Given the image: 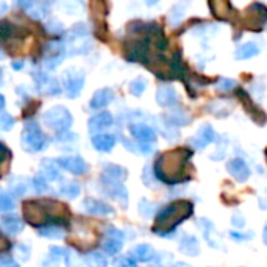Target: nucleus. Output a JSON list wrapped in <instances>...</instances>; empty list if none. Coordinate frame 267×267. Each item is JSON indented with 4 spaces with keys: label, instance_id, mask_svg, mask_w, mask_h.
I'll use <instances>...</instances> for the list:
<instances>
[{
    "label": "nucleus",
    "instance_id": "nucleus-1",
    "mask_svg": "<svg viewBox=\"0 0 267 267\" xmlns=\"http://www.w3.org/2000/svg\"><path fill=\"white\" fill-rule=\"evenodd\" d=\"M191 158V150L186 149H178L175 152H169L166 155H162L156 164H155V175L169 184H175L183 181L184 178V168H186V162Z\"/></svg>",
    "mask_w": 267,
    "mask_h": 267
},
{
    "label": "nucleus",
    "instance_id": "nucleus-2",
    "mask_svg": "<svg viewBox=\"0 0 267 267\" xmlns=\"http://www.w3.org/2000/svg\"><path fill=\"white\" fill-rule=\"evenodd\" d=\"M192 213V203L189 202H174L168 207H164L162 210H159V213L155 217V227L153 231L166 236L169 231H172L180 222H183L184 219H188Z\"/></svg>",
    "mask_w": 267,
    "mask_h": 267
},
{
    "label": "nucleus",
    "instance_id": "nucleus-3",
    "mask_svg": "<svg viewBox=\"0 0 267 267\" xmlns=\"http://www.w3.org/2000/svg\"><path fill=\"white\" fill-rule=\"evenodd\" d=\"M44 124L59 133L68 131L72 125V114L64 107H53L44 114Z\"/></svg>",
    "mask_w": 267,
    "mask_h": 267
},
{
    "label": "nucleus",
    "instance_id": "nucleus-4",
    "mask_svg": "<svg viewBox=\"0 0 267 267\" xmlns=\"http://www.w3.org/2000/svg\"><path fill=\"white\" fill-rule=\"evenodd\" d=\"M46 144H47V139L38 124L30 122V124L25 125L22 131V146L27 152H31V153L41 152L46 147Z\"/></svg>",
    "mask_w": 267,
    "mask_h": 267
},
{
    "label": "nucleus",
    "instance_id": "nucleus-5",
    "mask_svg": "<svg viewBox=\"0 0 267 267\" xmlns=\"http://www.w3.org/2000/svg\"><path fill=\"white\" fill-rule=\"evenodd\" d=\"M63 81H64V88H66V94L71 98H75L80 95L81 89H83L85 85V74L77 69H68L63 75Z\"/></svg>",
    "mask_w": 267,
    "mask_h": 267
},
{
    "label": "nucleus",
    "instance_id": "nucleus-6",
    "mask_svg": "<svg viewBox=\"0 0 267 267\" xmlns=\"http://www.w3.org/2000/svg\"><path fill=\"white\" fill-rule=\"evenodd\" d=\"M216 139V131L210 124H205L198 128V131L195 133V136H192L189 139V144L195 149V150H202L205 147H208L210 144Z\"/></svg>",
    "mask_w": 267,
    "mask_h": 267
},
{
    "label": "nucleus",
    "instance_id": "nucleus-7",
    "mask_svg": "<svg viewBox=\"0 0 267 267\" xmlns=\"http://www.w3.org/2000/svg\"><path fill=\"white\" fill-rule=\"evenodd\" d=\"M56 164L58 168H63L75 175H83L88 171V164L81 156H63L56 159Z\"/></svg>",
    "mask_w": 267,
    "mask_h": 267
},
{
    "label": "nucleus",
    "instance_id": "nucleus-8",
    "mask_svg": "<svg viewBox=\"0 0 267 267\" xmlns=\"http://www.w3.org/2000/svg\"><path fill=\"white\" fill-rule=\"evenodd\" d=\"M227 171L230 172V175L239 181V183H245L250 177V169L245 164V161H242L241 158H235L230 162H227Z\"/></svg>",
    "mask_w": 267,
    "mask_h": 267
},
{
    "label": "nucleus",
    "instance_id": "nucleus-9",
    "mask_svg": "<svg viewBox=\"0 0 267 267\" xmlns=\"http://www.w3.org/2000/svg\"><path fill=\"white\" fill-rule=\"evenodd\" d=\"M64 58V47L59 43H50L46 47V68L47 69H53L56 68L61 61Z\"/></svg>",
    "mask_w": 267,
    "mask_h": 267
},
{
    "label": "nucleus",
    "instance_id": "nucleus-10",
    "mask_svg": "<svg viewBox=\"0 0 267 267\" xmlns=\"http://www.w3.org/2000/svg\"><path fill=\"white\" fill-rule=\"evenodd\" d=\"M33 78H35V81L38 83V88L41 91H44L47 94H52V95H56V94L61 92L58 81L53 80V78H50V77H47L46 74L36 71V72H33Z\"/></svg>",
    "mask_w": 267,
    "mask_h": 267
},
{
    "label": "nucleus",
    "instance_id": "nucleus-11",
    "mask_svg": "<svg viewBox=\"0 0 267 267\" xmlns=\"http://www.w3.org/2000/svg\"><path fill=\"white\" fill-rule=\"evenodd\" d=\"M83 208L89 214H94V216H113L114 214L113 207H110L105 202L95 200V198H86L83 202Z\"/></svg>",
    "mask_w": 267,
    "mask_h": 267
},
{
    "label": "nucleus",
    "instance_id": "nucleus-12",
    "mask_svg": "<svg viewBox=\"0 0 267 267\" xmlns=\"http://www.w3.org/2000/svg\"><path fill=\"white\" fill-rule=\"evenodd\" d=\"M130 133L141 142V144H152L156 139L155 130L147 124H133L130 127Z\"/></svg>",
    "mask_w": 267,
    "mask_h": 267
},
{
    "label": "nucleus",
    "instance_id": "nucleus-13",
    "mask_svg": "<svg viewBox=\"0 0 267 267\" xmlns=\"http://www.w3.org/2000/svg\"><path fill=\"white\" fill-rule=\"evenodd\" d=\"M111 125H113V116L108 111H104V113H98V114L92 116L88 122V128H89L91 133H97V131L105 130Z\"/></svg>",
    "mask_w": 267,
    "mask_h": 267
},
{
    "label": "nucleus",
    "instance_id": "nucleus-14",
    "mask_svg": "<svg viewBox=\"0 0 267 267\" xmlns=\"http://www.w3.org/2000/svg\"><path fill=\"white\" fill-rule=\"evenodd\" d=\"M113 100H114V92L110 88H102L92 95L89 107L92 110H100V108H105L107 105H110Z\"/></svg>",
    "mask_w": 267,
    "mask_h": 267
},
{
    "label": "nucleus",
    "instance_id": "nucleus-15",
    "mask_svg": "<svg viewBox=\"0 0 267 267\" xmlns=\"http://www.w3.org/2000/svg\"><path fill=\"white\" fill-rule=\"evenodd\" d=\"M156 102L161 107H174L178 102L177 91L172 86H162L156 92Z\"/></svg>",
    "mask_w": 267,
    "mask_h": 267
},
{
    "label": "nucleus",
    "instance_id": "nucleus-16",
    "mask_svg": "<svg viewBox=\"0 0 267 267\" xmlns=\"http://www.w3.org/2000/svg\"><path fill=\"white\" fill-rule=\"evenodd\" d=\"M127 178V171L117 166V164H110L104 169V181L105 183H122Z\"/></svg>",
    "mask_w": 267,
    "mask_h": 267
},
{
    "label": "nucleus",
    "instance_id": "nucleus-17",
    "mask_svg": "<svg viewBox=\"0 0 267 267\" xmlns=\"http://www.w3.org/2000/svg\"><path fill=\"white\" fill-rule=\"evenodd\" d=\"M91 142L98 152H111L116 146V138L113 135H95L91 138Z\"/></svg>",
    "mask_w": 267,
    "mask_h": 267
},
{
    "label": "nucleus",
    "instance_id": "nucleus-18",
    "mask_svg": "<svg viewBox=\"0 0 267 267\" xmlns=\"http://www.w3.org/2000/svg\"><path fill=\"white\" fill-rule=\"evenodd\" d=\"M105 184H107V189H108L110 195L114 197L116 200H119L122 207L125 208L127 203H128V191H127V188L122 183H105Z\"/></svg>",
    "mask_w": 267,
    "mask_h": 267
},
{
    "label": "nucleus",
    "instance_id": "nucleus-19",
    "mask_svg": "<svg viewBox=\"0 0 267 267\" xmlns=\"http://www.w3.org/2000/svg\"><path fill=\"white\" fill-rule=\"evenodd\" d=\"M133 256L138 259V261H142V262H149L155 258V250L152 245L149 244H139L133 249Z\"/></svg>",
    "mask_w": 267,
    "mask_h": 267
},
{
    "label": "nucleus",
    "instance_id": "nucleus-20",
    "mask_svg": "<svg viewBox=\"0 0 267 267\" xmlns=\"http://www.w3.org/2000/svg\"><path fill=\"white\" fill-rule=\"evenodd\" d=\"M41 171H43V175L47 177L49 180H59L61 178V174L58 171V164L55 159H49V158L44 159L43 162H41Z\"/></svg>",
    "mask_w": 267,
    "mask_h": 267
},
{
    "label": "nucleus",
    "instance_id": "nucleus-21",
    "mask_svg": "<svg viewBox=\"0 0 267 267\" xmlns=\"http://www.w3.org/2000/svg\"><path fill=\"white\" fill-rule=\"evenodd\" d=\"M2 230L8 235H17L24 230V223L17 217H5L2 220Z\"/></svg>",
    "mask_w": 267,
    "mask_h": 267
},
{
    "label": "nucleus",
    "instance_id": "nucleus-22",
    "mask_svg": "<svg viewBox=\"0 0 267 267\" xmlns=\"http://www.w3.org/2000/svg\"><path fill=\"white\" fill-rule=\"evenodd\" d=\"M180 250H181V253L188 255V256H195V255H198L200 247H198L197 239H195V238H184V239L180 242Z\"/></svg>",
    "mask_w": 267,
    "mask_h": 267
},
{
    "label": "nucleus",
    "instance_id": "nucleus-23",
    "mask_svg": "<svg viewBox=\"0 0 267 267\" xmlns=\"http://www.w3.org/2000/svg\"><path fill=\"white\" fill-rule=\"evenodd\" d=\"M258 53H259V47L255 43H247V44H242L236 50L235 56H236V59H249V58H253Z\"/></svg>",
    "mask_w": 267,
    "mask_h": 267
},
{
    "label": "nucleus",
    "instance_id": "nucleus-24",
    "mask_svg": "<svg viewBox=\"0 0 267 267\" xmlns=\"http://www.w3.org/2000/svg\"><path fill=\"white\" fill-rule=\"evenodd\" d=\"M80 192H81V188L75 181H68L59 188V194L66 198H77L80 195Z\"/></svg>",
    "mask_w": 267,
    "mask_h": 267
},
{
    "label": "nucleus",
    "instance_id": "nucleus-25",
    "mask_svg": "<svg viewBox=\"0 0 267 267\" xmlns=\"http://www.w3.org/2000/svg\"><path fill=\"white\" fill-rule=\"evenodd\" d=\"M146 88H147V80L142 78V77L135 78L133 81H130V85H128L130 94H133V95H136V97L142 95L144 91H146Z\"/></svg>",
    "mask_w": 267,
    "mask_h": 267
},
{
    "label": "nucleus",
    "instance_id": "nucleus-26",
    "mask_svg": "<svg viewBox=\"0 0 267 267\" xmlns=\"http://www.w3.org/2000/svg\"><path fill=\"white\" fill-rule=\"evenodd\" d=\"M39 235L44 238H49V239H61L64 236V230L61 227H56V225H49V227L41 228Z\"/></svg>",
    "mask_w": 267,
    "mask_h": 267
},
{
    "label": "nucleus",
    "instance_id": "nucleus-27",
    "mask_svg": "<svg viewBox=\"0 0 267 267\" xmlns=\"http://www.w3.org/2000/svg\"><path fill=\"white\" fill-rule=\"evenodd\" d=\"M86 265L88 267H108V262H107V258L102 253L92 252L86 256Z\"/></svg>",
    "mask_w": 267,
    "mask_h": 267
},
{
    "label": "nucleus",
    "instance_id": "nucleus-28",
    "mask_svg": "<svg viewBox=\"0 0 267 267\" xmlns=\"http://www.w3.org/2000/svg\"><path fill=\"white\" fill-rule=\"evenodd\" d=\"M169 119H171V122H174L175 125H186V124H189V122H191V116L186 111H183V110L181 111L180 110L172 111Z\"/></svg>",
    "mask_w": 267,
    "mask_h": 267
},
{
    "label": "nucleus",
    "instance_id": "nucleus-29",
    "mask_svg": "<svg viewBox=\"0 0 267 267\" xmlns=\"http://www.w3.org/2000/svg\"><path fill=\"white\" fill-rule=\"evenodd\" d=\"M104 250L108 255H116V253H119L122 250V242L107 236V239L104 241Z\"/></svg>",
    "mask_w": 267,
    "mask_h": 267
},
{
    "label": "nucleus",
    "instance_id": "nucleus-30",
    "mask_svg": "<svg viewBox=\"0 0 267 267\" xmlns=\"http://www.w3.org/2000/svg\"><path fill=\"white\" fill-rule=\"evenodd\" d=\"M14 127V119L4 110V108H0V128L2 130H11Z\"/></svg>",
    "mask_w": 267,
    "mask_h": 267
},
{
    "label": "nucleus",
    "instance_id": "nucleus-31",
    "mask_svg": "<svg viewBox=\"0 0 267 267\" xmlns=\"http://www.w3.org/2000/svg\"><path fill=\"white\" fill-rule=\"evenodd\" d=\"M14 208V200L11 195L5 194V192H0V210L4 211H11Z\"/></svg>",
    "mask_w": 267,
    "mask_h": 267
},
{
    "label": "nucleus",
    "instance_id": "nucleus-32",
    "mask_svg": "<svg viewBox=\"0 0 267 267\" xmlns=\"http://www.w3.org/2000/svg\"><path fill=\"white\" fill-rule=\"evenodd\" d=\"M216 88H217L219 91H231V89L236 88V81H235L233 78H220V80L217 81Z\"/></svg>",
    "mask_w": 267,
    "mask_h": 267
},
{
    "label": "nucleus",
    "instance_id": "nucleus-33",
    "mask_svg": "<svg viewBox=\"0 0 267 267\" xmlns=\"http://www.w3.org/2000/svg\"><path fill=\"white\" fill-rule=\"evenodd\" d=\"M114 267H138L136 261L131 256H119L114 259Z\"/></svg>",
    "mask_w": 267,
    "mask_h": 267
},
{
    "label": "nucleus",
    "instance_id": "nucleus-34",
    "mask_svg": "<svg viewBox=\"0 0 267 267\" xmlns=\"http://www.w3.org/2000/svg\"><path fill=\"white\" fill-rule=\"evenodd\" d=\"M33 186H35V189H36V192H46L47 191V183H46V178L44 177H41V175H38V177H35L33 178Z\"/></svg>",
    "mask_w": 267,
    "mask_h": 267
},
{
    "label": "nucleus",
    "instance_id": "nucleus-35",
    "mask_svg": "<svg viewBox=\"0 0 267 267\" xmlns=\"http://www.w3.org/2000/svg\"><path fill=\"white\" fill-rule=\"evenodd\" d=\"M16 255L20 261H27L28 256H30V249L27 247L25 244H19L16 247Z\"/></svg>",
    "mask_w": 267,
    "mask_h": 267
},
{
    "label": "nucleus",
    "instance_id": "nucleus-36",
    "mask_svg": "<svg viewBox=\"0 0 267 267\" xmlns=\"http://www.w3.org/2000/svg\"><path fill=\"white\" fill-rule=\"evenodd\" d=\"M13 35V25L10 22H0V39L5 41Z\"/></svg>",
    "mask_w": 267,
    "mask_h": 267
},
{
    "label": "nucleus",
    "instance_id": "nucleus-37",
    "mask_svg": "<svg viewBox=\"0 0 267 267\" xmlns=\"http://www.w3.org/2000/svg\"><path fill=\"white\" fill-rule=\"evenodd\" d=\"M139 211H141V214H144V217H150L152 213H153V205L149 203L146 198H144V200L139 203Z\"/></svg>",
    "mask_w": 267,
    "mask_h": 267
},
{
    "label": "nucleus",
    "instance_id": "nucleus-38",
    "mask_svg": "<svg viewBox=\"0 0 267 267\" xmlns=\"http://www.w3.org/2000/svg\"><path fill=\"white\" fill-rule=\"evenodd\" d=\"M10 188H11V192H13L14 195H17V197L24 195V194L27 192V184H25L24 181H20V183H13Z\"/></svg>",
    "mask_w": 267,
    "mask_h": 267
},
{
    "label": "nucleus",
    "instance_id": "nucleus-39",
    "mask_svg": "<svg viewBox=\"0 0 267 267\" xmlns=\"http://www.w3.org/2000/svg\"><path fill=\"white\" fill-rule=\"evenodd\" d=\"M107 236L113 238V239H117L120 242H124V233H122L120 230H117V228H108L107 230Z\"/></svg>",
    "mask_w": 267,
    "mask_h": 267
},
{
    "label": "nucleus",
    "instance_id": "nucleus-40",
    "mask_svg": "<svg viewBox=\"0 0 267 267\" xmlns=\"http://www.w3.org/2000/svg\"><path fill=\"white\" fill-rule=\"evenodd\" d=\"M138 149H139V153H144V155H149V153H152V150H153V147L150 146V144H138Z\"/></svg>",
    "mask_w": 267,
    "mask_h": 267
},
{
    "label": "nucleus",
    "instance_id": "nucleus-41",
    "mask_svg": "<svg viewBox=\"0 0 267 267\" xmlns=\"http://www.w3.org/2000/svg\"><path fill=\"white\" fill-rule=\"evenodd\" d=\"M0 267H19V265H17V262H14L10 258H2L0 259Z\"/></svg>",
    "mask_w": 267,
    "mask_h": 267
},
{
    "label": "nucleus",
    "instance_id": "nucleus-42",
    "mask_svg": "<svg viewBox=\"0 0 267 267\" xmlns=\"http://www.w3.org/2000/svg\"><path fill=\"white\" fill-rule=\"evenodd\" d=\"M22 68H24V61H22V59L14 61V63H13V69H14V71H20Z\"/></svg>",
    "mask_w": 267,
    "mask_h": 267
},
{
    "label": "nucleus",
    "instance_id": "nucleus-43",
    "mask_svg": "<svg viewBox=\"0 0 267 267\" xmlns=\"http://www.w3.org/2000/svg\"><path fill=\"white\" fill-rule=\"evenodd\" d=\"M174 267H189L188 264H183V262H180V264H175Z\"/></svg>",
    "mask_w": 267,
    "mask_h": 267
},
{
    "label": "nucleus",
    "instance_id": "nucleus-44",
    "mask_svg": "<svg viewBox=\"0 0 267 267\" xmlns=\"http://www.w3.org/2000/svg\"><path fill=\"white\" fill-rule=\"evenodd\" d=\"M0 83H2V71H0Z\"/></svg>",
    "mask_w": 267,
    "mask_h": 267
}]
</instances>
